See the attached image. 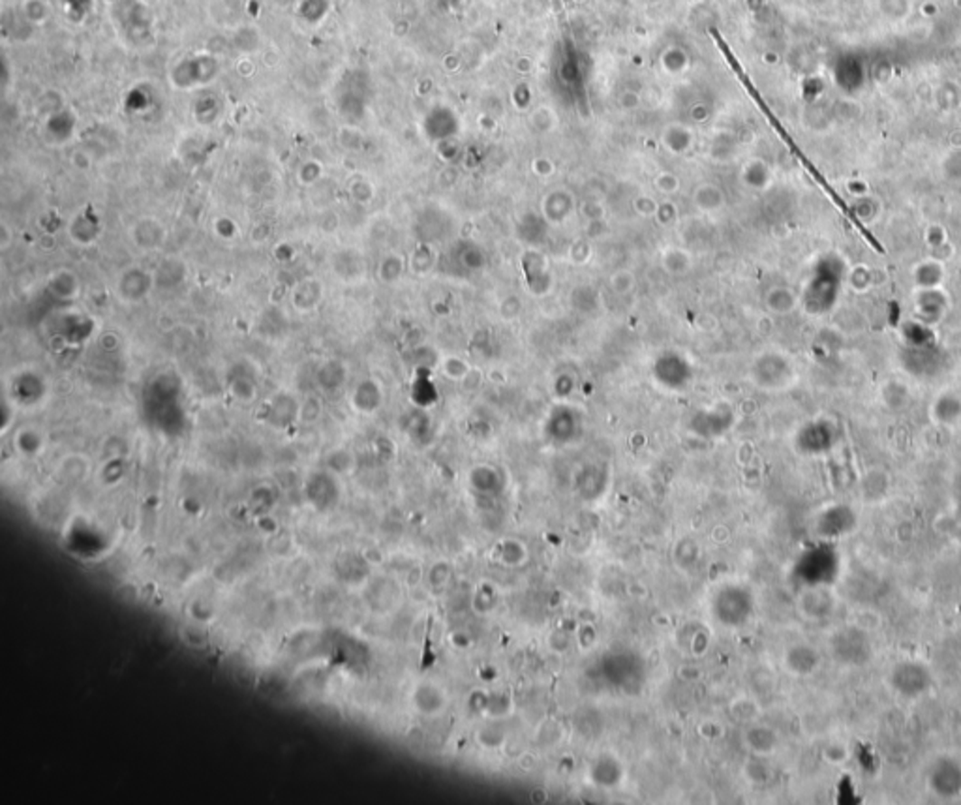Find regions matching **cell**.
<instances>
[{
	"instance_id": "1",
	"label": "cell",
	"mask_w": 961,
	"mask_h": 805,
	"mask_svg": "<svg viewBox=\"0 0 961 805\" xmlns=\"http://www.w3.org/2000/svg\"><path fill=\"white\" fill-rule=\"evenodd\" d=\"M832 656L845 667H864L873 658V642L868 631L856 625L838 629L830 639Z\"/></svg>"
},
{
	"instance_id": "2",
	"label": "cell",
	"mask_w": 961,
	"mask_h": 805,
	"mask_svg": "<svg viewBox=\"0 0 961 805\" xmlns=\"http://www.w3.org/2000/svg\"><path fill=\"white\" fill-rule=\"evenodd\" d=\"M931 668L918 659H901L889 672V686L901 698L915 700L928 695L933 687Z\"/></svg>"
},
{
	"instance_id": "3",
	"label": "cell",
	"mask_w": 961,
	"mask_h": 805,
	"mask_svg": "<svg viewBox=\"0 0 961 805\" xmlns=\"http://www.w3.org/2000/svg\"><path fill=\"white\" fill-rule=\"evenodd\" d=\"M842 567L840 552L833 545H821L804 554L800 562V574L809 588L828 586L838 578Z\"/></svg>"
},
{
	"instance_id": "4",
	"label": "cell",
	"mask_w": 961,
	"mask_h": 805,
	"mask_svg": "<svg viewBox=\"0 0 961 805\" xmlns=\"http://www.w3.org/2000/svg\"><path fill=\"white\" fill-rule=\"evenodd\" d=\"M928 787L939 800L961 796V762L954 757H939L928 768Z\"/></svg>"
},
{
	"instance_id": "5",
	"label": "cell",
	"mask_w": 961,
	"mask_h": 805,
	"mask_svg": "<svg viewBox=\"0 0 961 805\" xmlns=\"http://www.w3.org/2000/svg\"><path fill=\"white\" fill-rule=\"evenodd\" d=\"M856 526V516L847 506H833L819 518V534L824 539H840L851 534Z\"/></svg>"
},
{
	"instance_id": "6",
	"label": "cell",
	"mask_w": 961,
	"mask_h": 805,
	"mask_svg": "<svg viewBox=\"0 0 961 805\" xmlns=\"http://www.w3.org/2000/svg\"><path fill=\"white\" fill-rule=\"evenodd\" d=\"M804 449L812 455H821V452L830 450L838 441V431L836 426L828 421H817L809 424L802 434Z\"/></svg>"
},
{
	"instance_id": "7",
	"label": "cell",
	"mask_w": 961,
	"mask_h": 805,
	"mask_svg": "<svg viewBox=\"0 0 961 805\" xmlns=\"http://www.w3.org/2000/svg\"><path fill=\"white\" fill-rule=\"evenodd\" d=\"M785 663L796 676H809L821 667V656L814 646L796 644L787 651Z\"/></svg>"
}]
</instances>
